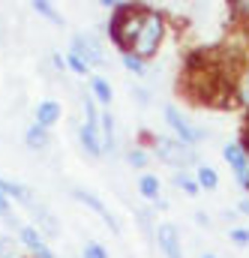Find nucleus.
<instances>
[{"instance_id":"nucleus-18","label":"nucleus","mask_w":249,"mask_h":258,"mask_svg":"<svg viewBox=\"0 0 249 258\" xmlns=\"http://www.w3.org/2000/svg\"><path fill=\"white\" fill-rule=\"evenodd\" d=\"M33 9H36V12H39L42 18H48V21H54L57 27H63V24H66V21H63V15H60V12H57V9H54L51 3H45V0H33Z\"/></svg>"},{"instance_id":"nucleus-1","label":"nucleus","mask_w":249,"mask_h":258,"mask_svg":"<svg viewBox=\"0 0 249 258\" xmlns=\"http://www.w3.org/2000/svg\"><path fill=\"white\" fill-rule=\"evenodd\" d=\"M162 39H165V15H162L159 9H153V6H144L141 24H138V36H135L129 54H135V57H141V60L147 63L150 57L159 54Z\"/></svg>"},{"instance_id":"nucleus-16","label":"nucleus","mask_w":249,"mask_h":258,"mask_svg":"<svg viewBox=\"0 0 249 258\" xmlns=\"http://www.w3.org/2000/svg\"><path fill=\"white\" fill-rule=\"evenodd\" d=\"M192 174H195V183H198L201 189H210V192H213V189L219 186V174H216V168H210V165H198Z\"/></svg>"},{"instance_id":"nucleus-7","label":"nucleus","mask_w":249,"mask_h":258,"mask_svg":"<svg viewBox=\"0 0 249 258\" xmlns=\"http://www.w3.org/2000/svg\"><path fill=\"white\" fill-rule=\"evenodd\" d=\"M72 198H75V201H81L84 207H90L93 213H99V216H102V222H105L114 234H120V225H117L114 213H111V210H108V207H105V204H102V201H99L93 192H87V189H72Z\"/></svg>"},{"instance_id":"nucleus-14","label":"nucleus","mask_w":249,"mask_h":258,"mask_svg":"<svg viewBox=\"0 0 249 258\" xmlns=\"http://www.w3.org/2000/svg\"><path fill=\"white\" fill-rule=\"evenodd\" d=\"M48 141H51L48 129L36 126V123H30V126L24 129V144H27L30 150H45V147H48Z\"/></svg>"},{"instance_id":"nucleus-25","label":"nucleus","mask_w":249,"mask_h":258,"mask_svg":"<svg viewBox=\"0 0 249 258\" xmlns=\"http://www.w3.org/2000/svg\"><path fill=\"white\" fill-rule=\"evenodd\" d=\"M237 99L249 108V66L243 69V75H240V81H237Z\"/></svg>"},{"instance_id":"nucleus-13","label":"nucleus","mask_w":249,"mask_h":258,"mask_svg":"<svg viewBox=\"0 0 249 258\" xmlns=\"http://www.w3.org/2000/svg\"><path fill=\"white\" fill-rule=\"evenodd\" d=\"M18 237H21V243H24L33 255H39V252L48 249V246H45V237H42L33 225H21V228H18Z\"/></svg>"},{"instance_id":"nucleus-15","label":"nucleus","mask_w":249,"mask_h":258,"mask_svg":"<svg viewBox=\"0 0 249 258\" xmlns=\"http://www.w3.org/2000/svg\"><path fill=\"white\" fill-rule=\"evenodd\" d=\"M138 192L144 195L147 201H159V192H162L159 177H156V174H150V171H144V174L138 177Z\"/></svg>"},{"instance_id":"nucleus-11","label":"nucleus","mask_w":249,"mask_h":258,"mask_svg":"<svg viewBox=\"0 0 249 258\" xmlns=\"http://www.w3.org/2000/svg\"><path fill=\"white\" fill-rule=\"evenodd\" d=\"M90 96H93L96 102H102L105 108L114 102V90H111V84H108L105 75H90Z\"/></svg>"},{"instance_id":"nucleus-31","label":"nucleus","mask_w":249,"mask_h":258,"mask_svg":"<svg viewBox=\"0 0 249 258\" xmlns=\"http://www.w3.org/2000/svg\"><path fill=\"white\" fill-rule=\"evenodd\" d=\"M3 243H6V240H0V258H3V252H6V246H3Z\"/></svg>"},{"instance_id":"nucleus-12","label":"nucleus","mask_w":249,"mask_h":258,"mask_svg":"<svg viewBox=\"0 0 249 258\" xmlns=\"http://www.w3.org/2000/svg\"><path fill=\"white\" fill-rule=\"evenodd\" d=\"M0 195H6L9 201H18V204H33V195L24 183H15V180H3L0 177Z\"/></svg>"},{"instance_id":"nucleus-9","label":"nucleus","mask_w":249,"mask_h":258,"mask_svg":"<svg viewBox=\"0 0 249 258\" xmlns=\"http://www.w3.org/2000/svg\"><path fill=\"white\" fill-rule=\"evenodd\" d=\"M60 114H63V108H60L57 99H42V102L36 105V126L51 129L57 120H60Z\"/></svg>"},{"instance_id":"nucleus-8","label":"nucleus","mask_w":249,"mask_h":258,"mask_svg":"<svg viewBox=\"0 0 249 258\" xmlns=\"http://www.w3.org/2000/svg\"><path fill=\"white\" fill-rule=\"evenodd\" d=\"M78 141H81V147H84L87 156H105V153H102V135H99V126L81 123V126H78Z\"/></svg>"},{"instance_id":"nucleus-26","label":"nucleus","mask_w":249,"mask_h":258,"mask_svg":"<svg viewBox=\"0 0 249 258\" xmlns=\"http://www.w3.org/2000/svg\"><path fill=\"white\" fill-rule=\"evenodd\" d=\"M228 237H231V243H234V246H249V228L234 225V228L228 231Z\"/></svg>"},{"instance_id":"nucleus-4","label":"nucleus","mask_w":249,"mask_h":258,"mask_svg":"<svg viewBox=\"0 0 249 258\" xmlns=\"http://www.w3.org/2000/svg\"><path fill=\"white\" fill-rule=\"evenodd\" d=\"M222 159L231 165L234 180L249 192V150L243 147V141H228V144L222 147Z\"/></svg>"},{"instance_id":"nucleus-6","label":"nucleus","mask_w":249,"mask_h":258,"mask_svg":"<svg viewBox=\"0 0 249 258\" xmlns=\"http://www.w3.org/2000/svg\"><path fill=\"white\" fill-rule=\"evenodd\" d=\"M156 243H159V249H162V255L165 258H183V243H180V231H177V225L162 222V225L156 228Z\"/></svg>"},{"instance_id":"nucleus-32","label":"nucleus","mask_w":249,"mask_h":258,"mask_svg":"<svg viewBox=\"0 0 249 258\" xmlns=\"http://www.w3.org/2000/svg\"><path fill=\"white\" fill-rule=\"evenodd\" d=\"M201 258H216V255H213V252H204V255H201Z\"/></svg>"},{"instance_id":"nucleus-29","label":"nucleus","mask_w":249,"mask_h":258,"mask_svg":"<svg viewBox=\"0 0 249 258\" xmlns=\"http://www.w3.org/2000/svg\"><path fill=\"white\" fill-rule=\"evenodd\" d=\"M195 222H198V228H210V225H213L210 216H207L204 210H195Z\"/></svg>"},{"instance_id":"nucleus-10","label":"nucleus","mask_w":249,"mask_h":258,"mask_svg":"<svg viewBox=\"0 0 249 258\" xmlns=\"http://www.w3.org/2000/svg\"><path fill=\"white\" fill-rule=\"evenodd\" d=\"M99 135H102V153H117V132H114V114L102 111L99 114Z\"/></svg>"},{"instance_id":"nucleus-28","label":"nucleus","mask_w":249,"mask_h":258,"mask_svg":"<svg viewBox=\"0 0 249 258\" xmlns=\"http://www.w3.org/2000/svg\"><path fill=\"white\" fill-rule=\"evenodd\" d=\"M132 96L138 99V105H150V93L144 87H132Z\"/></svg>"},{"instance_id":"nucleus-23","label":"nucleus","mask_w":249,"mask_h":258,"mask_svg":"<svg viewBox=\"0 0 249 258\" xmlns=\"http://www.w3.org/2000/svg\"><path fill=\"white\" fill-rule=\"evenodd\" d=\"M81 258H108V249L102 243H96V240H87L84 249H81Z\"/></svg>"},{"instance_id":"nucleus-19","label":"nucleus","mask_w":249,"mask_h":258,"mask_svg":"<svg viewBox=\"0 0 249 258\" xmlns=\"http://www.w3.org/2000/svg\"><path fill=\"white\" fill-rule=\"evenodd\" d=\"M126 162H129L132 168H138V171H144V168H147V162H150V153H147L144 147H132V150L126 153Z\"/></svg>"},{"instance_id":"nucleus-22","label":"nucleus","mask_w":249,"mask_h":258,"mask_svg":"<svg viewBox=\"0 0 249 258\" xmlns=\"http://www.w3.org/2000/svg\"><path fill=\"white\" fill-rule=\"evenodd\" d=\"M66 66H69L75 75H87V78H90V66L84 63V60H81L75 51H66Z\"/></svg>"},{"instance_id":"nucleus-5","label":"nucleus","mask_w":249,"mask_h":258,"mask_svg":"<svg viewBox=\"0 0 249 258\" xmlns=\"http://www.w3.org/2000/svg\"><path fill=\"white\" fill-rule=\"evenodd\" d=\"M72 51L90 66V69H93V66H105V54H102L99 42H96L90 33H75V36H72Z\"/></svg>"},{"instance_id":"nucleus-17","label":"nucleus","mask_w":249,"mask_h":258,"mask_svg":"<svg viewBox=\"0 0 249 258\" xmlns=\"http://www.w3.org/2000/svg\"><path fill=\"white\" fill-rule=\"evenodd\" d=\"M174 186H180V189L186 195H192V198L201 192V186L195 183V174H189V171H174Z\"/></svg>"},{"instance_id":"nucleus-30","label":"nucleus","mask_w":249,"mask_h":258,"mask_svg":"<svg viewBox=\"0 0 249 258\" xmlns=\"http://www.w3.org/2000/svg\"><path fill=\"white\" fill-rule=\"evenodd\" d=\"M240 213H246V216H249V198H243V201H240Z\"/></svg>"},{"instance_id":"nucleus-24","label":"nucleus","mask_w":249,"mask_h":258,"mask_svg":"<svg viewBox=\"0 0 249 258\" xmlns=\"http://www.w3.org/2000/svg\"><path fill=\"white\" fill-rule=\"evenodd\" d=\"M123 66L132 72V75H147V63L135 54H123Z\"/></svg>"},{"instance_id":"nucleus-21","label":"nucleus","mask_w":249,"mask_h":258,"mask_svg":"<svg viewBox=\"0 0 249 258\" xmlns=\"http://www.w3.org/2000/svg\"><path fill=\"white\" fill-rule=\"evenodd\" d=\"M0 216L6 219V225H9V228H15V231L21 228V222H18V216L12 213V204H9V198H6V195H0Z\"/></svg>"},{"instance_id":"nucleus-2","label":"nucleus","mask_w":249,"mask_h":258,"mask_svg":"<svg viewBox=\"0 0 249 258\" xmlns=\"http://www.w3.org/2000/svg\"><path fill=\"white\" fill-rule=\"evenodd\" d=\"M153 153H156L165 165H171V168H177V171H186L189 165L198 168V153H195V147H186V144L177 141V138H162V135H156V138H153Z\"/></svg>"},{"instance_id":"nucleus-3","label":"nucleus","mask_w":249,"mask_h":258,"mask_svg":"<svg viewBox=\"0 0 249 258\" xmlns=\"http://www.w3.org/2000/svg\"><path fill=\"white\" fill-rule=\"evenodd\" d=\"M165 120H168V126L174 129V135H177V141H183L186 147H195L198 141H204L207 138V132L198 126H192L186 117H183V111L177 108V105H165Z\"/></svg>"},{"instance_id":"nucleus-20","label":"nucleus","mask_w":249,"mask_h":258,"mask_svg":"<svg viewBox=\"0 0 249 258\" xmlns=\"http://www.w3.org/2000/svg\"><path fill=\"white\" fill-rule=\"evenodd\" d=\"M33 210H36V216H39V222H42V228H45V231H51V234H60V225H57L54 213H48L45 207H33Z\"/></svg>"},{"instance_id":"nucleus-27","label":"nucleus","mask_w":249,"mask_h":258,"mask_svg":"<svg viewBox=\"0 0 249 258\" xmlns=\"http://www.w3.org/2000/svg\"><path fill=\"white\" fill-rule=\"evenodd\" d=\"M231 12H234L237 18L249 21V0H240V3H234V6H231Z\"/></svg>"}]
</instances>
